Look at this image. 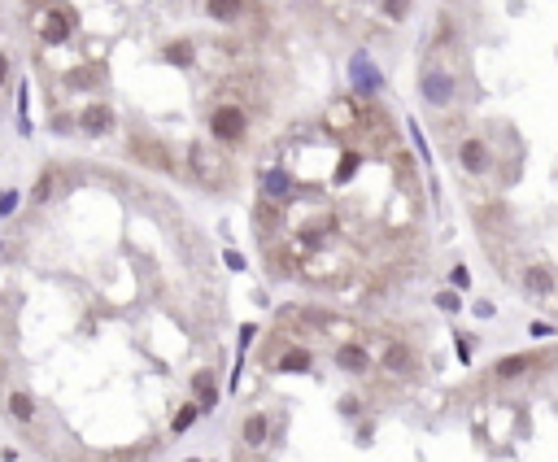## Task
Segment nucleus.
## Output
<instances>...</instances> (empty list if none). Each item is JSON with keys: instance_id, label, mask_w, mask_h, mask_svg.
Masks as SVG:
<instances>
[{"instance_id": "nucleus-11", "label": "nucleus", "mask_w": 558, "mask_h": 462, "mask_svg": "<svg viewBox=\"0 0 558 462\" xmlns=\"http://www.w3.org/2000/svg\"><path fill=\"white\" fill-rule=\"evenodd\" d=\"M131 148L140 153V158H144L148 166H158V170H170V166H174V162H170V153H166L162 144H153V140H136Z\"/></svg>"}, {"instance_id": "nucleus-21", "label": "nucleus", "mask_w": 558, "mask_h": 462, "mask_svg": "<svg viewBox=\"0 0 558 462\" xmlns=\"http://www.w3.org/2000/svg\"><path fill=\"white\" fill-rule=\"evenodd\" d=\"M96 79H100V70H74L66 83H70V88H92Z\"/></svg>"}, {"instance_id": "nucleus-25", "label": "nucleus", "mask_w": 558, "mask_h": 462, "mask_svg": "<svg viewBox=\"0 0 558 462\" xmlns=\"http://www.w3.org/2000/svg\"><path fill=\"white\" fill-rule=\"evenodd\" d=\"M196 410H201V405H184V410H179V419H174V432H184V427L196 419Z\"/></svg>"}, {"instance_id": "nucleus-15", "label": "nucleus", "mask_w": 558, "mask_h": 462, "mask_svg": "<svg viewBox=\"0 0 558 462\" xmlns=\"http://www.w3.org/2000/svg\"><path fill=\"white\" fill-rule=\"evenodd\" d=\"M310 349H288L284 357H279V371H310Z\"/></svg>"}, {"instance_id": "nucleus-23", "label": "nucleus", "mask_w": 558, "mask_h": 462, "mask_svg": "<svg viewBox=\"0 0 558 462\" xmlns=\"http://www.w3.org/2000/svg\"><path fill=\"white\" fill-rule=\"evenodd\" d=\"M528 336H532V340H554L558 331H554V323H541V319H537V323L528 327Z\"/></svg>"}, {"instance_id": "nucleus-29", "label": "nucleus", "mask_w": 558, "mask_h": 462, "mask_svg": "<svg viewBox=\"0 0 558 462\" xmlns=\"http://www.w3.org/2000/svg\"><path fill=\"white\" fill-rule=\"evenodd\" d=\"M5 74H9V57L0 53V83H5Z\"/></svg>"}, {"instance_id": "nucleus-14", "label": "nucleus", "mask_w": 558, "mask_h": 462, "mask_svg": "<svg viewBox=\"0 0 558 462\" xmlns=\"http://www.w3.org/2000/svg\"><path fill=\"white\" fill-rule=\"evenodd\" d=\"M240 436H244L249 445H262L266 441V415H249L244 427H240Z\"/></svg>"}, {"instance_id": "nucleus-17", "label": "nucleus", "mask_w": 558, "mask_h": 462, "mask_svg": "<svg viewBox=\"0 0 558 462\" xmlns=\"http://www.w3.org/2000/svg\"><path fill=\"white\" fill-rule=\"evenodd\" d=\"M437 310H445V314H458V310H463V297H458V288H441V292H437Z\"/></svg>"}, {"instance_id": "nucleus-16", "label": "nucleus", "mask_w": 558, "mask_h": 462, "mask_svg": "<svg viewBox=\"0 0 558 462\" xmlns=\"http://www.w3.org/2000/svg\"><path fill=\"white\" fill-rule=\"evenodd\" d=\"M9 415H13L18 423H31V419H35V405H31V397H27V393H13V397H9Z\"/></svg>"}, {"instance_id": "nucleus-7", "label": "nucleus", "mask_w": 558, "mask_h": 462, "mask_svg": "<svg viewBox=\"0 0 558 462\" xmlns=\"http://www.w3.org/2000/svg\"><path fill=\"white\" fill-rule=\"evenodd\" d=\"M79 126H83L88 136H100V131H109V126H114V114L96 100V105H88V109L79 114Z\"/></svg>"}, {"instance_id": "nucleus-2", "label": "nucleus", "mask_w": 558, "mask_h": 462, "mask_svg": "<svg viewBox=\"0 0 558 462\" xmlns=\"http://www.w3.org/2000/svg\"><path fill=\"white\" fill-rule=\"evenodd\" d=\"M210 136L222 140V144L244 140V109H240V105H218V109L210 114Z\"/></svg>"}, {"instance_id": "nucleus-20", "label": "nucleus", "mask_w": 558, "mask_h": 462, "mask_svg": "<svg viewBox=\"0 0 558 462\" xmlns=\"http://www.w3.org/2000/svg\"><path fill=\"white\" fill-rule=\"evenodd\" d=\"M405 13H410V0H384V18L388 22H401Z\"/></svg>"}, {"instance_id": "nucleus-12", "label": "nucleus", "mask_w": 558, "mask_h": 462, "mask_svg": "<svg viewBox=\"0 0 558 462\" xmlns=\"http://www.w3.org/2000/svg\"><path fill=\"white\" fill-rule=\"evenodd\" d=\"M244 13V0H210V18L218 22H236Z\"/></svg>"}, {"instance_id": "nucleus-10", "label": "nucleus", "mask_w": 558, "mask_h": 462, "mask_svg": "<svg viewBox=\"0 0 558 462\" xmlns=\"http://www.w3.org/2000/svg\"><path fill=\"white\" fill-rule=\"evenodd\" d=\"M288 192H292V179H288L284 170H271V174L262 179V196H266V201L284 205V201H288Z\"/></svg>"}, {"instance_id": "nucleus-13", "label": "nucleus", "mask_w": 558, "mask_h": 462, "mask_svg": "<svg viewBox=\"0 0 558 462\" xmlns=\"http://www.w3.org/2000/svg\"><path fill=\"white\" fill-rule=\"evenodd\" d=\"M353 79H358V88H362V92H375V88H379V74L371 70V61H367V57H353Z\"/></svg>"}, {"instance_id": "nucleus-22", "label": "nucleus", "mask_w": 558, "mask_h": 462, "mask_svg": "<svg viewBox=\"0 0 558 462\" xmlns=\"http://www.w3.org/2000/svg\"><path fill=\"white\" fill-rule=\"evenodd\" d=\"M53 184H57V174H53V170H44V174H40V184H35V201H48V196H53Z\"/></svg>"}, {"instance_id": "nucleus-27", "label": "nucleus", "mask_w": 558, "mask_h": 462, "mask_svg": "<svg viewBox=\"0 0 558 462\" xmlns=\"http://www.w3.org/2000/svg\"><path fill=\"white\" fill-rule=\"evenodd\" d=\"M222 262H227V266H232V271H244V258H240V253H236V249H227V253H222Z\"/></svg>"}, {"instance_id": "nucleus-24", "label": "nucleus", "mask_w": 558, "mask_h": 462, "mask_svg": "<svg viewBox=\"0 0 558 462\" xmlns=\"http://www.w3.org/2000/svg\"><path fill=\"white\" fill-rule=\"evenodd\" d=\"M18 210V192H0V218H9Z\"/></svg>"}, {"instance_id": "nucleus-3", "label": "nucleus", "mask_w": 558, "mask_h": 462, "mask_svg": "<svg viewBox=\"0 0 558 462\" xmlns=\"http://www.w3.org/2000/svg\"><path fill=\"white\" fill-rule=\"evenodd\" d=\"M458 166H463L467 174H489V170H493V148H489V140L467 136V140L458 144Z\"/></svg>"}, {"instance_id": "nucleus-8", "label": "nucleus", "mask_w": 558, "mask_h": 462, "mask_svg": "<svg viewBox=\"0 0 558 462\" xmlns=\"http://www.w3.org/2000/svg\"><path fill=\"white\" fill-rule=\"evenodd\" d=\"M40 40H44V44H66V40H70V18H66V13H48V18L40 22Z\"/></svg>"}, {"instance_id": "nucleus-9", "label": "nucleus", "mask_w": 558, "mask_h": 462, "mask_svg": "<svg viewBox=\"0 0 558 462\" xmlns=\"http://www.w3.org/2000/svg\"><path fill=\"white\" fill-rule=\"evenodd\" d=\"M384 371H393V375H410V371H415V353L393 340V345L384 349Z\"/></svg>"}, {"instance_id": "nucleus-5", "label": "nucleus", "mask_w": 558, "mask_h": 462, "mask_svg": "<svg viewBox=\"0 0 558 462\" xmlns=\"http://www.w3.org/2000/svg\"><path fill=\"white\" fill-rule=\"evenodd\" d=\"M523 288H528L532 297H550V292L558 288V279H554V266H541V262L523 266Z\"/></svg>"}, {"instance_id": "nucleus-26", "label": "nucleus", "mask_w": 558, "mask_h": 462, "mask_svg": "<svg viewBox=\"0 0 558 462\" xmlns=\"http://www.w3.org/2000/svg\"><path fill=\"white\" fill-rule=\"evenodd\" d=\"M449 279H453V288H471V271H467V266H453Z\"/></svg>"}, {"instance_id": "nucleus-4", "label": "nucleus", "mask_w": 558, "mask_h": 462, "mask_svg": "<svg viewBox=\"0 0 558 462\" xmlns=\"http://www.w3.org/2000/svg\"><path fill=\"white\" fill-rule=\"evenodd\" d=\"M532 367H541L537 353H511V357H497V362H493V375H497V379H519V375H528Z\"/></svg>"}, {"instance_id": "nucleus-1", "label": "nucleus", "mask_w": 558, "mask_h": 462, "mask_svg": "<svg viewBox=\"0 0 558 462\" xmlns=\"http://www.w3.org/2000/svg\"><path fill=\"white\" fill-rule=\"evenodd\" d=\"M419 92H423V100H427V105L445 109L449 100L458 96V79H453V70H441V66H423V74H419Z\"/></svg>"}, {"instance_id": "nucleus-28", "label": "nucleus", "mask_w": 558, "mask_h": 462, "mask_svg": "<svg viewBox=\"0 0 558 462\" xmlns=\"http://www.w3.org/2000/svg\"><path fill=\"white\" fill-rule=\"evenodd\" d=\"M458 357H463V362H471V340L467 336H458Z\"/></svg>"}, {"instance_id": "nucleus-6", "label": "nucleus", "mask_w": 558, "mask_h": 462, "mask_svg": "<svg viewBox=\"0 0 558 462\" xmlns=\"http://www.w3.org/2000/svg\"><path fill=\"white\" fill-rule=\"evenodd\" d=\"M336 362H340V371L362 375V371H371V353H367L362 345H340V349H336Z\"/></svg>"}, {"instance_id": "nucleus-19", "label": "nucleus", "mask_w": 558, "mask_h": 462, "mask_svg": "<svg viewBox=\"0 0 558 462\" xmlns=\"http://www.w3.org/2000/svg\"><path fill=\"white\" fill-rule=\"evenodd\" d=\"M166 57H170L174 66H188V61H192V44H188V40H179V44H170V48H166Z\"/></svg>"}, {"instance_id": "nucleus-18", "label": "nucleus", "mask_w": 558, "mask_h": 462, "mask_svg": "<svg viewBox=\"0 0 558 462\" xmlns=\"http://www.w3.org/2000/svg\"><path fill=\"white\" fill-rule=\"evenodd\" d=\"M192 389L201 393V410H214V384H210V375H196Z\"/></svg>"}]
</instances>
